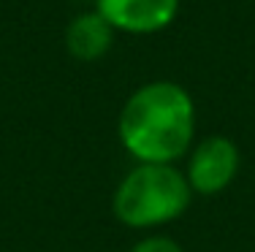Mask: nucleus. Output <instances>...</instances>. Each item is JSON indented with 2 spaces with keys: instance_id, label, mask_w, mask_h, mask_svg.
Wrapping results in <instances>:
<instances>
[{
  "instance_id": "nucleus-1",
  "label": "nucleus",
  "mask_w": 255,
  "mask_h": 252,
  "mask_svg": "<svg viewBox=\"0 0 255 252\" xmlns=\"http://www.w3.org/2000/svg\"><path fill=\"white\" fill-rule=\"evenodd\" d=\"M193 98L174 82L138 87L120 114V141L141 163H171L193 141Z\"/></svg>"
},
{
  "instance_id": "nucleus-2",
  "label": "nucleus",
  "mask_w": 255,
  "mask_h": 252,
  "mask_svg": "<svg viewBox=\"0 0 255 252\" xmlns=\"http://www.w3.org/2000/svg\"><path fill=\"white\" fill-rule=\"evenodd\" d=\"M187 203V176L171 163H141L120 182L114 193V214L130 228H149L177 220Z\"/></svg>"
},
{
  "instance_id": "nucleus-3",
  "label": "nucleus",
  "mask_w": 255,
  "mask_h": 252,
  "mask_svg": "<svg viewBox=\"0 0 255 252\" xmlns=\"http://www.w3.org/2000/svg\"><path fill=\"white\" fill-rule=\"evenodd\" d=\"M236 171H239L236 144L226 136H212L193 149V158L187 163V184L196 193L212 195L226 190Z\"/></svg>"
},
{
  "instance_id": "nucleus-4",
  "label": "nucleus",
  "mask_w": 255,
  "mask_h": 252,
  "mask_svg": "<svg viewBox=\"0 0 255 252\" xmlns=\"http://www.w3.org/2000/svg\"><path fill=\"white\" fill-rule=\"evenodd\" d=\"M179 11V0H98V14L114 30L157 33L168 27Z\"/></svg>"
},
{
  "instance_id": "nucleus-5",
  "label": "nucleus",
  "mask_w": 255,
  "mask_h": 252,
  "mask_svg": "<svg viewBox=\"0 0 255 252\" xmlns=\"http://www.w3.org/2000/svg\"><path fill=\"white\" fill-rule=\"evenodd\" d=\"M112 41H114V27L103 19L98 11L79 14L68 25V30H65V46L82 63L101 60L112 49Z\"/></svg>"
},
{
  "instance_id": "nucleus-6",
  "label": "nucleus",
  "mask_w": 255,
  "mask_h": 252,
  "mask_svg": "<svg viewBox=\"0 0 255 252\" xmlns=\"http://www.w3.org/2000/svg\"><path fill=\"white\" fill-rule=\"evenodd\" d=\"M133 252H182V247L166 236H149V239H144V242H138L136 247H133Z\"/></svg>"
}]
</instances>
